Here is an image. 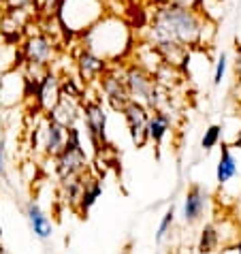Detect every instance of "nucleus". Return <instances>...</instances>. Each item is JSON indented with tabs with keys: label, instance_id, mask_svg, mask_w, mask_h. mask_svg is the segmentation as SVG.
I'll list each match as a JSON object with an SVG mask.
<instances>
[{
	"label": "nucleus",
	"instance_id": "2",
	"mask_svg": "<svg viewBox=\"0 0 241 254\" xmlns=\"http://www.w3.org/2000/svg\"><path fill=\"white\" fill-rule=\"evenodd\" d=\"M86 49L103 60H118L130 49L132 37L130 28L118 17H101L98 22L83 32Z\"/></svg>",
	"mask_w": 241,
	"mask_h": 254
},
{
	"label": "nucleus",
	"instance_id": "13",
	"mask_svg": "<svg viewBox=\"0 0 241 254\" xmlns=\"http://www.w3.org/2000/svg\"><path fill=\"white\" fill-rule=\"evenodd\" d=\"M77 64H79V73L86 81H92L96 79L101 73H105V68H107V60L98 58L96 54H92L90 49H83L79 54V58H77Z\"/></svg>",
	"mask_w": 241,
	"mask_h": 254
},
{
	"label": "nucleus",
	"instance_id": "18",
	"mask_svg": "<svg viewBox=\"0 0 241 254\" xmlns=\"http://www.w3.org/2000/svg\"><path fill=\"white\" fill-rule=\"evenodd\" d=\"M218 182L220 184H226L231 178L237 175V165H235V158H233L231 150L226 145H222V154H220V162H218Z\"/></svg>",
	"mask_w": 241,
	"mask_h": 254
},
{
	"label": "nucleus",
	"instance_id": "14",
	"mask_svg": "<svg viewBox=\"0 0 241 254\" xmlns=\"http://www.w3.org/2000/svg\"><path fill=\"white\" fill-rule=\"evenodd\" d=\"M43 135H45V152L49 156H58L66 143V128H62L60 124L49 120V122H45Z\"/></svg>",
	"mask_w": 241,
	"mask_h": 254
},
{
	"label": "nucleus",
	"instance_id": "12",
	"mask_svg": "<svg viewBox=\"0 0 241 254\" xmlns=\"http://www.w3.org/2000/svg\"><path fill=\"white\" fill-rule=\"evenodd\" d=\"M154 47L162 58V64H169L175 68L186 66V62L190 58V47L173 43V41H160V43H154Z\"/></svg>",
	"mask_w": 241,
	"mask_h": 254
},
{
	"label": "nucleus",
	"instance_id": "25",
	"mask_svg": "<svg viewBox=\"0 0 241 254\" xmlns=\"http://www.w3.org/2000/svg\"><path fill=\"white\" fill-rule=\"evenodd\" d=\"M224 73H226V56L222 54L218 58V62H216V73H214V86H220L222 83V77H224Z\"/></svg>",
	"mask_w": 241,
	"mask_h": 254
},
{
	"label": "nucleus",
	"instance_id": "5",
	"mask_svg": "<svg viewBox=\"0 0 241 254\" xmlns=\"http://www.w3.org/2000/svg\"><path fill=\"white\" fill-rule=\"evenodd\" d=\"M124 81H126V88H128V94H130V101H137L141 105L147 107V101H150V94L152 90L156 88V81H154V75L150 70H145L141 64H134L128 66L124 75Z\"/></svg>",
	"mask_w": 241,
	"mask_h": 254
},
{
	"label": "nucleus",
	"instance_id": "8",
	"mask_svg": "<svg viewBox=\"0 0 241 254\" xmlns=\"http://www.w3.org/2000/svg\"><path fill=\"white\" fill-rule=\"evenodd\" d=\"M79 101L81 98L66 96L60 92V101L56 103V107L49 111V120L56 124H60L62 128H70L75 126V120L79 118Z\"/></svg>",
	"mask_w": 241,
	"mask_h": 254
},
{
	"label": "nucleus",
	"instance_id": "9",
	"mask_svg": "<svg viewBox=\"0 0 241 254\" xmlns=\"http://www.w3.org/2000/svg\"><path fill=\"white\" fill-rule=\"evenodd\" d=\"M37 103H39V107L45 111V114H49L54 107H56V103L60 101V79L56 77L52 70L41 79V83L37 86Z\"/></svg>",
	"mask_w": 241,
	"mask_h": 254
},
{
	"label": "nucleus",
	"instance_id": "22",
	"mask_svg": "<svg viewBox=\"0 0 241 254\" xmlns=\"http://www.w3.org/2000/svg\"><path fill=\"white\" fill-rule=\"evenodd\" d=\"M220 135H222V128H220L218 124H214V126H209L207 130H205V135H203V139H201V145H203V150H211L218 141H220Z\"/></svg>",
	"mask_w": 241,
	"mask_h": 254
},
{
	"label": "nucleus",
	"instance_id": "29",
	"mask_svg": "<svg viewBox=\"0 0 241 254\" xmlns=\"http://www.w3.org/2000/svg\"><path fill=\"white\" fill-rule=\"evenodd\" d=\"M237 250H239V254H241V242H239V246H237Z\"/></svg>",
	"mask_w": 241,
	"mask_h": 254
},
{
	"label": "nucleus",
	"instance_id": "33",
	"mask_svg": "<svg viewBox=\"0 0 241 254\" xmlns=\"http://www.w3.org/2000/svg\"><path fill=\"white\" fill-rule=\"evenodd\" d=\"M220 2H222V0H220Z\"/></svg>",
	"mask_w": 241,
	"mask_h": 254
},
{
	"label": "nucleus",
	"instance_id": "11",
	"mask_svg": "<svg viewBox=\"0 0 241 254\" xmlns=\"http://www.w3.org/2000/svg\"><path fill=\"white\" fill-rule=\"evenodd\" d=\"M83 111H86V124L90 130V137L94 141V145L98 147L105 141V126H107V116L103 111L101 103H86L83 105Z\"/></svg>",
	"mask_w": 241,
	"mask_h": 254
},
{
	"label": "nucleus",
	"instance_id": "28",
	"mask_svg": "<svg viewBox=\"0 0 241 254\" xmlns=\"http://www.w3.org/2000/svg\"><path fill=\"white\" fill-rule=\"evenodd\" d=\"M235 145L241 147V132H239V137H237V141H235Z\"/></svg>",
	"mask_w": 241,
	"mask_h": 254
},
{
	"label": "nucleus",
	"instance_id": "30",
	"mask_svg": "<svg viewBox=\"0 0 241 254\" xmlns=\"http://www.w3.org/2000/svg\"><path fill=\"white\" fill-rule=\"evenodd\" d=\"M0 235H2V227H0Z\"/></svg>",
	"mask_w": 241,
	"mask_h": 254
},
{
	"label": "nucleus",
	"instance_id": "17",
	"mask_svg": "<svg viewBox=\"0 0 241 254\" xmlns=\"http://www.w3.org/2000/svg\"><path fill=\"white\" fill-rule=\"evenodd\" d=\"M169 128H171L169 116L165 111H156L154 116H150V122H147V139H154L156 143H160Z\"/></svg>",
	"mask_w": 241,
	"mask_h": 254
},
{
	"label": "nucleus",
	"instance_id": "3",
	"mask_svg": "<svg viewBox=\"0 0 241 254\" xmlns=\"http://www.w3.org/2000/svg\"><path fill=\"white\" fill-rule=\"evenodd\" d=\"M105 15L103 0H62L58 9V19L66 34L86 32Z\"/></svg>",
	"mask_w": 241,
	"mask_h": 254
},
{
	"label": "nucleus",
	"instance_id": "10",
	"mask_svg": "<svg viewBox=\"0 0 241 254\" xmlns=\"http://www.w3.org/2000/svg\"><path fill=\"white\" fill-rule=\"evenodd\" d=\"M101 86H103V92L107 94L109 103L116 109H124L126 103L130 101V94H128V88H126L124 77H118V75H113V73H107V75H103Z\"/></svg>",
	"mask_w": 241,
	"mask_h": 254
},
{
	"label": "nucleus",
	"instance_id": "21",
	"mask_svg": "<svg viewBox=\"0 0 241 254\" xmlns=\"http://www.w3.org/2000/svg\"><path fill=\"white\" fill-rule=\"evenodd\" d=\"M62 0H37L34 2V13L43 17H58V9H60Z\"/></svg>",
	"mask_w": 241,
	"mask_h": 254
},
{
	"label": "nucleus",
	"instance_id": "16",
	"mask_svg": "<svg viewBox=\"0 0 241 254\" xmlns=\"http://www.w3.org/2000/svg\"><path fill=\"white\" fill-rule=\"evenodd\" d=\"M28 220H30V227L34 231V235H37L39 239H49L52 237V220L43 214V211L39 209V205H34V203H30L28 205Z\"/></svg>",
	"mask_w": 241,
	"mask_h": 254
},
{
	"label": "nucleus",
	"instance_id": "23",
	"mask_svg": "<svg viewBox=\"0 0 241 254\" xmlns=\"http://www.w3.org/2000/svg\"><path fill=\"white\" fill-rule=\"evenodd\" d=\"M171 224H173V207L167 211L165 218H162V222H160V227H158V233H156V242H162V237L167 235V231H169Z\"/></svg>",
	"mask_w": 241,
	"mask_h": 254
},
{
	"label": "nucleus",
	"instance_id": "1",
	"mask_svg": "<svg viewBox=\"0 0 241 254\" xmlns=\"http://www.w3.org/2000/svg\"><path fill=\"white\" fill-rule=\"evenodd\" d=\"M207 24L209 17H205L201 11L162 2L156 6L147 32H150L152 45L160 43V41H173V43L186 47H201L205 43V26Z\"/></svg>",
	"mask_w": 241,
	"mask_h": 254
},
{
	"label": "nucleus",
	"instance_id": "19",
	"mask_svg": "<svg viewBox=\"0 0 241 254\" xmlns=\"http://www.w3.org/2000/svg\"><path fill=\"white\" fill-rule=\"evenodd\" d=\"M101 192H103V186L98 180L86 182V184H83V194H81V209H90Z\"/></svg>",
	"mask_w": 241,
	"mask_h": 254
},
{
	"label": "nucleus",
	"instance_id": "27",
	"mask_svg": "<svg viewBox=\"0 0 241 254\" xmlns=\"http://www.w3.org/2000/svg\"><path fill=\"white\" fill-rule=\"evenodd\" d=\"M0 175H4V141H2V132H0Z\"/></svg>",
	"mask_w": 241,
	"mask_h": 254
},
{
	"label": "nucleus",
	"instance_id": "4",
	"mask_svg": "<svg viewBox=\"0 0 241 254\" xmlns=\"http://www.w3.org/2000/svg\"><path fill=\"white\" fill-rule=\"evenodd\" d=\"M19 54H22L24 62H34V64H47L49 66V62H52L54 56H56V41L49 39L43 32L30 34V37L24 39Z\"/></svg>",
	"mask_w": 241,
	"mask_h": 254
},
{
	"label": "nucleus",
	"instance_id": "31",
	"mask_svg": "<svg viewBox=\"0 0 241 254\" xmlns=\"http://www.w3.org/2000/svg\"><path fill=\"white\" fill-rule=\"evenodd\" d=\"M2 2H4V0H0V4H2Z\"/></svg>",
	"mask_w": 241,
	"mask_h": 254
},
{
	"label": "nucleus",
	"instance_id": "7",
	"mask_svg": "<svg viewBox=\"0 0 241 254\" xmlns=\"http://www.w3.org/2000/svg\"><path fill=\"white\" fill-rule=\"evenodd\" d=\"M124 120L130 128L132 141L137 147H143L147 143V122H150V114H147V107L141 105L137 101H128L126 107L122 109Z\"/></svg>",
	"mask_w": 241,
	"mask_h": 254
},
{
	"label": "nucleus",
	"instance_id": "20",
	"mask_svg": "<svg viewBox=\"0 0 241 254\" xmlns=\"http://www.w3.org/2000/svg\"><path fill=\"white\" fill-rule=\"evenodd\" d=\"M218 248V233L214 227H205L203 229V235H201V242H198V252L201 254H211Z\"/></svg>",
	"mask_w": 241,
	"mask_h": 254
},
{
	"label": "nucleus",
	"instance_id": "32",
	"mask_svg": "<svg viewBox=\"0 0 241 254\" xmlns=\"http://www.w3.org/2000/svg\"><path fill=\"white\" fill-rule=\"evenodd\" d=\"M0 254H2V248H0Z\"/></svg>",
	"mask_w": 241,
	"mask_h": 254
},
{
	"label": "nucleus",
	"instance_id": "15",
	"mask_svg": "<svg viewBox=\"0 0 241 254\" xmlns=\"http://www.w3.org/2000/svg\"><path fill=\"white\" fill-rule=\"evenodd\" d=\"M203 209H205L203 190L198 186H192L188 190V194H186V203H183V218H186V222H190V224L196 222L198 218H201Z\"/></svg>",
	"mask_w": 241,
	"mask_h": 254
},
{
	"label": "nucleus",
	"instance_id": "24",
	"mask_svg": "<svg viewBox=\"0 0 241 254\" xmlns=\"http://www.w3.org/2000/svg\"><path fill=\"white\" fill-rule=\"evenodd\" d=\"M37 0H4V9H34Z\"/></svg>",
	"mask_w": 241,
	"mask_h": 254
},
{
	"label": "nucleus",
	"instance_id": "26",
	"mask_svg": "<svg viewBox=\"0 0 241 254\" xmlns=\"http://www.w3.org/2000/svg\"><path fill=\"white\" fill-rule=\"evenodd\" d=\"M165 2H171V4H177V6H186V9H196L201 6V0H165Z\"/></svg>",
	"mask_w": 241,
	"mask_h": 254
},
{
	"label": "nucleus",
	"instance_id": "6",
	"mask_svg": "<svg viewBox=\"0 0 241 254\" xmlns=\"http://www.w3.org/2000/svg\"><path fill=\"white\" fill-rule=\"evenodd\" d=\"M32 13L34 11L30 9H4V13L0 15V34L6 43L22 41L28 24L32 22Z\"/></svg>",
	"mask_w": 241,
	"mask_h": 254
}]
</instances>
